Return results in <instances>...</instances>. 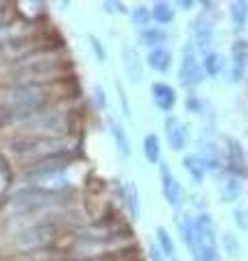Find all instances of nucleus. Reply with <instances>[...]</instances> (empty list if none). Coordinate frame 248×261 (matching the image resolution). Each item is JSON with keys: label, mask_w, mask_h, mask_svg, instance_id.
Instances as JSON below:
<instances>
[{"label": "nucleus", "mask_w": 248, "mask_h": 261, "mask_svg": "<svg viewBox=\"0 0 248 261\" xmlns=\"http://www.w3.org/2000/svg\"><path fill=\"white\" fill-rule=\"evenodd\" d=\"M183 168L187 170V174L192 176V181L196 185H201L205 181L207 168H205V163H203V159L198 157V154H187V157L183 159Z\"/></svg>", "instance_id": "nucleus-15"}, {"label": "nucleus", "mask_w": 248, "mask_h": 261, "mask_svg": "<svg viewBox=\"0 0 248 261\" xmlns=\"http://www.w3.org/2000/svg\"><path fill=\"white\" fill-rule=\"evenodd\" d=\"M225 248H227V255L229 257H237L239 255V244L233 238V233H227L225 235Z\"/></svg>", "instance_id": "nucleus-24"}, {"label": "nucleus", "mask_w": 248, "mask_h": 261, "mask_svg": "<svg viewBox=\"0 0 248 261\" xmlns=\"http://www.w3.org/2000/svg\"><path fill=\"white\" fill-rule=\"evenodd\" d=\"M118 94H120V102H122V109H124V116L131 118V109H129V100H127V92L122 89V85L118 87Z\"/></svg>", "instance_id": "nucleus-27"}, {"label": "nucleus", "mask_w": 248, "mask_h": 261, "mask_svg": "<svg viewBox=\"0 0 248 261\" xmlns=\"http://www.w3.org/2000/svg\"><path fill=\"white\" fill-rule=\"evenodd\" d=\"M220 194H222V198H225L227 202L237 200L239 194H242V183H239V176L233 174V172H229L225 178H222V183H220Z\"/></svg>", "instance_id": "nucleus-12"}, {"label": "nucleus", "mask_w": 248, "mask_h": 261, "mask_svg": "<svg viewBox=\"0 0 248 261\" xmlns=\"http://www.w3.org/2000/svg\"><path fill=\"white\" fill-rule=\"evenodd\" d=\"M131 20H133V24L139 31H144V29L151 27L153 13H151V9H148L146 5H139V7H135V9H133V13H131Z\"/></svg>", "instance_id": "nucleus-21"}, {"label": "nucleus", "mask_w": 248, "mask_h": 261, "mask_svg": "<svg viewBox=\"0 0 248 261\" xmlns=\"http://www.w3.org/2000/svg\"><path fill=\"white\" fill-rule=\"evenodd\" d=\"M151 13H153V20L157 24H170L175 20V9H172L170 3H155Z\"/></svg>", "instance_id": "nucleus-20"}, {"label": "nucleus", "mask_w": 248, "mask_h": 261, "mask_svg": "<svg viewBox=\"0 0 248 261\" xmlns=\"http://www.w3.org/2000/svg\"><path fill=\"white\" fill-rule=\"evenodd\" d=\"M203 107L205 105L198 100V98H187V109L194 113V116H203Z\"/></svg>", "instance_id": "nucleus-26"}, {"label": "nucleus", "mask_w": 248, "mask_h": 261, "mask_svg": "<svg viewBox=\"0 0 248 261\" xmlns=\"http://www.w3.org/2000/svg\"><path fill=\"white\" fill-rule=\"evenodd\" d=\"M231 55H233V72H231V81L239 83L246 74V59H248V44L246 42H235L231 48Z\"/></svg>", "instance_id": "nucleus-8"}, {"label": "nucleus", "mask_w": 248, "mask_h": 261, "mask_svg": "<svg viewBox=\"0 0 248 261\" xmlns=\"http://www.w3.org/2000/svg\"><path fill=\"white\" fill-rule=\"evenodd\" d=\"M122 198H124V205H127L131 218H133V220H139V194H137V185H135L133 181L124 183Z\"/></svg>", "instance_id": "nucleus-14"}, {"label": "nucleus", "mask_w": 248, "mask_h": 261, "mask_svg": "<svg viewBox=\"0 0 248 261\" xmlns=\"http://www.w3.org/2000/svg\"><path fill=\"white\" fill-rule=\"evenodd\" d=\"M211 33H213V22L207 18V13H201L192 24V35H194V48L207 55V48L211 44Z\"/></svg>", "instance_id": "nucleus-4"}, {"label": "nucleus", "mask_w": 248, "mask_h": 261, "mask_svg": "<svg viewBox=\"0 0 248 261\" xmlns=\"http://www.w3.org/2000/svg\"><path fill=\"white\" fill-rule=\"evenodd\" d=\"M151 92H153L155 105L161 111L168 113V111L175 109V105H177V92H175V87H170L168 83H155Z\"/></svg>", "instance_id": "nucleus-7"}, {"label": "nucleus", "mask_w": 248, "mask_h": 261, "mask_svg": "<svg viewBox=\"0 0 248 261\" xmlns=\"http://www.w3.org/2000/svg\"><path fill=\"white\" fill-rule=\"evenodd\" d=\"M144 157L148 163H159L161 161V142L155 133L144 137Z\"/></svg>", "instance_id": "nucleus-17"}, {"label": "nucleus", "mask_w": 248, "mask_h": 261, "mask_svg": "<svg viewBox=\"0 0 248 261\" xmlns=\"http://www.w3.org/2000/svg\"><path fill=\"white\" fill-rule=\"evenodd\" d=\"M179 81L183 87H194L205 81V70L201 68V61H198V57H196V48L192 44L185 46L183 57H181Z\"/></svg>", "instance_id": "nucleus-1"}, {"label": "nucleus", "mask_w": 248, "mask_h": 261, "mask_svg": "<svg viewBox=\"0 0 248 261\" xmlns=\"http://www.w3.org/2000/svg\"><path fill=\"white\" fill-rule=\"evenodd\" d=\"M198 157L203 159L205 163V168H207V172H216V170L222 168V154L218 150V146L213 144V142H203L201 144V152H198Z\"/></svg>", "instance_id": "nucleus-10"}, {"label": "nucleus", "mask_w": 248, "mask_h": 261, "mask_svg": "<svg viewBox=\"0 0 248 261\" xmlns=\"http://www.w3.org/2000/svg\"><path fill=\"white\" fill-rule=\"evenodd\" d=\"M177 226H179V233H181V240L185 242V246L192 252L194 261H201V255H198V246H196V228H194V220L189 218L187 214L179 216L177 218Z\"/></svg>", "instance_id": "nucleus-6"}, {"label": "nucleus", "mask_w": 248, "mask_h": 261, "mask_svg": "<svg viewBox=\"0 0 248 261\" xmlns=\"http://www.w3.org/2000/svg\"><path fill=\"white\" fill-rule=\"evenodd\" d=\"M151 261H168V259L163 257V252L159 250L157 244H155V246H151Z\"/></svg>", "instance_id": "nucleus-28"}, {"label": "nucleus", "mask_w": 248, "mask_h": 261, "mask_svg": "<svg viewBox=\"0 0 248 261\" xmlns=\"http://www.w3.org/2000/svg\"><path fill=\"white\" fill-rule=\"evenodd\" d=\"M107 126H109V133L113 137L115 146H118L120 154L122 157H131V142H129V135H127V130L122 128V124L113 118H107Z\"/></svg>", "instance_id": "nucleus-11"}, {"label": "nucleus", "mask_w": 248, "mask_h": 261, "mask_svg": "<svg viewBox=\"0 0 248 261\" xmlns=\"http://www.w3.org/2000/svg\"><path fill=\"white\" fill-rule=\"evenodd\" d=\"M231 20L237 31H242L248 20V3H231Z\"/></svg>", "instance_id": "nucleus-22"}, {"label": "nucleus", "mask_w": 248, "mask_h": 261, "mask_svg": "<svg viewBox=\"0 0 248 261\" xmlns=\"http://www.w3.org/2000/svg\"><path fill=\"white\" fill-rule=\"evenodd\" d=\"M89 48H92V53H94V57H96V61H98V63H105V59H107V50H105L103 42H101V39H98L96 35H89Z\"/></svg>", "instance_id": "nucleus-23"}, {"label": "nucleus", "mask_w": 248, "mask_h": 261, "mask_svg": "<svg viewBox=\"0 0 248 261\" xmlns=\"http://www.w3.org/2000/svg\"><path fill=\"white\" fill-rule=\"evenodd\" d=\"M122 61H124V70H127L129 81H133V83H142V79H144V63L139 61V55H137L135 48L124 46L122 48Z\"/></svg>", "instance_id": "nucleus-5"}, {"label": "nucleus", "mask_w": 248, "mask_h": 261, "mask_svg": "<svg viewBox=\"0 0 248 261\" xmlns=\"http://www.w3.org/2000/svg\"><path fill=\"white\" fill-rule=\"evenodd\" d=\"M94 105H96V109H101V111L107 109V96H105V87L103 85L94 87Z\"/></svg>", "instance_id": "nucleus-25"}, {"label": "nucleus", "mask_w": 248, "mask_h": 261, "mask_svg": "<svg viewBox=\"0 0 248 261\" xmlns=\"http://www.w3.org/2000/svg\"><path fill=\"white\" fill-rule=\"evenodd\" d=\"M159 178H161V194L163 198L168 200L170 207L179 209L181 202H183V187H181V183L177 181V176L172 174V170L168 163H161L159 166Z\"/></svg>", "instance_id": "nucleus-2"}, {"label": "nucleus", "mask_w": 248, "mask_h": 261, "mask_svg": "<svg viewBox=\"0 0 248 261\" xmlns=\"http://www.w3.org/2000/svg\"><path fill=\"white\" fill-rule=\"evenodd\" d=\"M177 7H181V9H192L194 3L192 0H181V3H177Z\"/></svg>", "instance_id": "nucleus-31"}, {"label": "nucleus", "mask_w": 248, "mask_h": 261, "mask_svg": "<svg viewBox=\"0 0 248 261\" xmlns=\"http://www.w3.org/2000/svg\"><path fill=\"white\" fill-rule=\"evenodd\" d=\"M107 11L109 13H124V5L122 3H105Z\"/></svg>", "instance_id": "nucleus-29"}, {"label": "nucleus", "mask_w": 248, "mask_h": 261, "mask_svg": "<svg viewBox=\"0 0 248 261\" xmlns=\"http://www.w3.org/2000/svg\"><path fill=\"white\" fill-rule=\"evenodd\" d=\"M157 246H159V250L163 252V257L168 259V261L179 259L177 257V246H175V242H172V235L165 231L163 226L157 228Z\"/></svg>", "instance_id": "nucleus-16"}, {"label": "nucleus", "mask_w": 248, "mask_h": 261, "mask_svg": "<svg viewBox=\"0 0 248 261\" xmlns=\"http://www.w3.org/2000/svg\"><path fill=\"white\" fill-rule=\"evenodd\" d=\"M229 163L233 168V174H235V170L237 172H244V150L239 146V142L235 140H229Z\"/></svg>", "instance_id": "nucleus-19"}, {"label": "nucleus", "mask_w": 248, "mask_h": 261, "mask_svg": "<svg viewBox=\"0 0 248 261\" xmlns=\"http://www.w3.org/2000/svg\"><path fill=\"white\" fill-rule=\"evenodd\" d=\"M235 218H237L239 226H244V228L248 226V224H246V220H244V211H242V209H237V211H235Z\"/></svg>", "instance_id": "nucleus-30"}, {"label": "nucleus", "mask_w": 248, "mask_h": 261, "mask_svg": "<svg viewBox=\"0 0 248 261\" xmlns=\"http://www.w3.org/2000/svg\"><path fill=\"white\" fill-rule=\"evenodd\" d=\"M163 130H165V140H168L170 148L175 152H181L183 148H187V142H189V133H187V126L175 116H168L163 122Z\"/></svg>", "instance_id": "nucleus-3"}, {"label": "nucleus", "mask_w": 248, "mask_h": 261, "mask_svg": "<svg viewBox=\"0 0 248 261\" xmlns=\"http://www.w3.org/2000/svg\"><path fill=\"white\" fill-rule=\"evenodd\" d=\"M203 68H205V74L218 76L220 72L225 70V57L218 55V53H207L205 61H203Z\"/></svg>", "instance_id": "nucleus-18"}, {"label": "nucleus", "mask_w": 248, "mask_h": 261, "mask_svg": "<svg viewBox=\"0 0 248 261\" xmlns=\"http://www.w3.org/2000/svg\"><path fill=\"white\" fill-rule=\"evenodd\" d=\"M139 42H142L146 48L155 50V48H161V44L168 42V33H165L163 29L148 27V29H144V31H139Z\"/></svg>", "instance_id": "nucleus-13"}, {"label": "nucleus", "mask_w": 248, "mask_h": 261, "mask_svg": "<svg viewBox=\"0 0 248 261\" xmlns=\"http://www.w3.org/2000/svg\"><path fill=\"white\" fill-rule=\"evenodd\" d=\"M146 63H148V68H153L155 72L165 74V72L172 68V53L165 50V48H155V50L146 55Z\"/></svg>", "instance_id": "nucleus-9"}]
</instances>
